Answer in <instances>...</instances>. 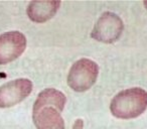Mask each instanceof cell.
<instances>
[{"label": "cell", "mask_w": 147, "mask_h": 129, "mask_svg": "<svg viewBox=\"0 0 147 129\" xmlns=\"http://www.w3.org/2000/svg\"><path fill=\"white\" fill-rule=\"evenodd\" d=\"M65 102V95L57 89L41 91L32 108V120L36 129H65L61 112Z\"/></svg>", "instance_id": "1"}, {"label": "cell", "mask_w": 147, "mask_h": 129, "mask_svg": "<svg viewBox=\"0 0 147 129\" xmlns=\"http://www.w3.org/2000/svg\"><path fill=\"white\" fill-rule=\"evenodd\" d=\"M147 109V91L142 88H130L119 92L112 99L110 111L119 119L139 117Z\"/></svg>", "instance_id": "2"}, {"label": "cell", "mask_w": 147, "mask_h": 129, "mask_svg": "<svg viewBox=\"0 0 147 129\" xmlns=\"http://www.w3.org/2000/svg\"><path fill=\"white\" fill-rule=\"evenodd\" d=\"M99 75V67L94 61L81 59L69 69L67 85L76 92H85L92 88Z\"/></svg>", "instance_id": "3"}, {"label": "cell", "mask_w": 147, "mask_h": 129, "mask_svg": "<svg viewBox=\"0 0 147 129\" xmlns=\"http://www.w3.org/2000/svg\"><path fill=\"white\" fill-rule=\"evenodd\" d=\"M123 30L124 23L120 16L116 13L107 11L99 17L91 32V36L100 43H113L118 41Z\"/></svg>", "instance_id": "4"}, {"label": "cell", "mask_w": 147, "mask_h": 129, "mask_svg": "<svg viewBox=\"0 0 147 129\" xmlns=\"http://www.w3.org/2000/svg\"><path fill=\"white\" fill-rule=\"evenodd\" d=\"M32 82L20 78L10 81L0 87V108H9L24 100L32 91Z\"/></svg>", "instance_id": "5"}, {"label": "cell", "mask_w": 147, "mask_h": 129, "mask_svg": "<svg viewBox=\"0 0 147 129\" xmlns=\"http://www.w3.org/2000/svg\"><path fill=\"white\" fill-rule=\"evenodd\" d=\"M26 37L19 31H8L0 35V65L11 63L23 53Z\"/></svg>", "instance_id": "6"}, {"label": "cell", "mask_w": 147, "mask_h": 129, "mask_svg": "<svg viewBox=\"0 0 147 129\" xmlns=\"http://www.w3.org/2000/svg\"><path fill=\"white\" fill-rule=\"evenodd\" d=\"M61 1H47V0H37L29 2L26 9L28 18L33 22L42 23L49 20L57 12Z\"/></svg>", "instance_id": "7"}, {"label": "cell", "mask_w": 147, "mask_h": 129, "mask_svg": "<svg viewBox=\"0 0 147 129\" xmlns=\"http://www.w3.org/2000/svg\"><path fill=\"white\" fill-rule=\"evenodd\" d=\"M83 128H84V122H83L82 119H78V120L75 121L73 129H83Z\"/></svg>", "instance_id": "8"}, {"label": "cell", "mask_w": 147, "mask_h": 129, "mask_svg": "<svg viewBox=\"0 0 147 129\" xmlns=\"http://www.w3.org/2000/svg\"><path fill=\"white\" fill-rule=\"evenodd\" d=\"M143 4H144L145 8H146V9H147V0H146V1H144V2H143Z\"/></svg>", "instance_id": "9"}]
</instances>
